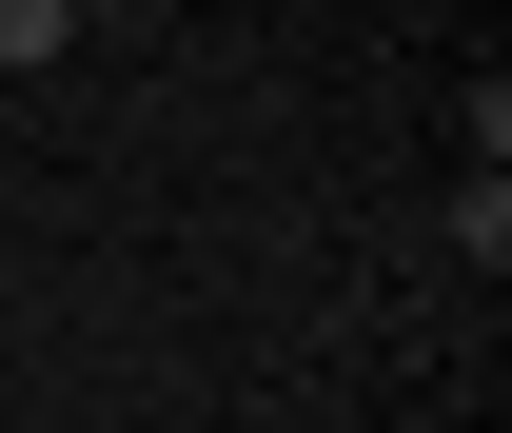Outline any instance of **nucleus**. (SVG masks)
Returning a JSON list of instances; mask_svg holds the SVG:
<instances>
[{
	"mask_svg": "<svg viewBox=\"0 0 512 433\" xmlns=\"http://www.w3.org/2000/svg\"><path fill=\"white\" fill-rule=\"evenodd\" d=\"M60 40H79V0H0V79H40Z\"/></svg>",
	"mask_w": 512,
	"mask_h": 433,
	"instance_id": "nucleus-1",
	"label": "nucleus"
}]
</instances>
